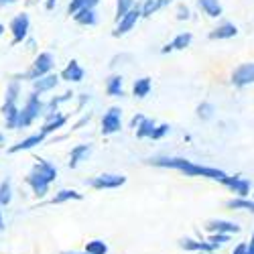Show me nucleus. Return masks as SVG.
<instances>
[{
    "label": "nucleus",
    "mask_w": 254,
    "mask_h": 254,
    "mask_svg": "<svg viewBox=\"0 0 254 254\" xmlns=\"http://www.w3.org/2000/svg\"><path fill=\"white\" fill-rule=\"evenodd\" d=\"M149 163L155 165V167H163V169H177V171H181V173H185L189 177H205V179L220 181V183H224L226 177H228L222 169L197 165L193 161L181 159V157H157V159H151Z\"/></svg>",
    "instance_id": "f257e3e1"
},
{
    "label": "nucleus",
    "mask_w": 254,
    "mask_h": 254,
    "mask_svg": "<svg viewBox=\"0 0 254 254\" xmlns=\"http://www.w3.org/2000/svg\"><path fill=\"white\" fill-rule=\"evenodd\" d=\"M37 163L33 165L31 173L27 175V185L33 189V193L37 197H45L47 191H49V185L57 179V169L55 165H51L49 161L45 159H35Z\"/></svg>",
    "instance_id": "f03ea898"
},
{
    "label": "nucleus",
    "mask_w": 254,
    "mask_h": 254,
    "mask_svg": "<svg viewBox=\"0 0 254 254\" xmlns=\"http://www.w3.org/2000/svg\"><path fill=\"white\" fill-rule=\"evenodd\" d=\"M45 112V104L43 100L39 98V94H29L25 106L18 110V118H16V128H27V126H31L41 114Z\"/></svg>",
    "instance_id": "7ed1b4c3"
},
{
    "label": "nucleus",
    "mask_w": 254,
    "mask_h": 254,
    "mask_svg": "<svg viewBox=\"0 0 254 254\" xmlns=\"http://www.w3.org/2000/svg\"><path fill=\"white\" fill-rule=\"evenodd\" d=\"M53 67H55V59H53V55H51L49 51H43V53H39V55L35 57V61H33V65L29 67V71L23 73L20 77L35 81V79L43 77V75H47V73H53Z\"/></svg>",
    "instance_id": "20e7f679"
},
{
    "label": "nucleus",
    "mask_w": 254,
    "mask_h": 254,
    "mask_svg": "<svg viewBox=\"0 0 254 254\" xmlns=\"http://www.w3.org/2000/svg\"><path fill=\"white\" fill-rule=\"evenodd\" d=\"M10 33H12V45H18L23 43V41H27L29 37V31H31V18L27 12H18L8 25Z\"/></svg>",
    "instance_id": "39448f33"
},
{
    "label": "nucleus",
    "mask_w": 254,
    "mask_h": 254,
    "mask_svg": "<svg viewBox=\"0 0 254 254\" xmlns=\"http://www.w3.org/2000/svg\"><path fill=\"white\" fill-rule=\"evenodd\" d=\"M232 86L242 90L246 86H254V63H240V65L232 71Z\"/></svg>",
    "instance_id": "423d86ee"
},
{
    "label": "nucleus",
    "mask_w": 254,
    "mask_h": 254,
    "mask_svg": "<svg viewBox=\"0 0 254 254\" xmlns=\"http://www.w3.org/2000/svg\"><path fill=\"white\" fill-rule=\"evenodd\" d=\"M102 134H114L122 128V110L118 108V106H112V108H108V112H106L102 116Z\"/></svg>",
    "instance_id": "0eeeda50"
},
{
    "label": "nucleus",
    "mask_w": 254,
    "mask_h": 254,
    "mask_svg": "<svg viewBox=\"0 0 254 254\" xmlns=\"http://www.w3.org/2000/svg\"><path fill=\"white\" fill-rule=\"evenodd\" d=\"M142 16H140V6H134V8H130L128 12H126L120 20H118V25H116V29L112 31V37H124L128 31H132L134 29V25L138 23Z\"/></svg>",
    "instance_id": "6e6552de"
},
{
    "label": "nucleus",
    "mask_w": 254,
    "mask_h": 254,
    "mask_svg": "<svg viewBox=\"0 0 254 254\" xmlns=\"http://www.w3.org/2000/svg\"><path fill=\"white\" fill-rule=\"evenodd\" d=\"M124 183H126V177L118 175V173H102V175H98L90 181V185L94 189H116Z\"/></svg>",
    "instance_id": "1a4fd4ad"
},
{
    "label": "nucleus",
    "mask_w": 254,
    "mask_h": 254,
    "mask_svg": "<svg viewBox=\"0 0 254 254\" xmlns=\"http://www.w3.org/2000/svg\"><path fill=\"white\" fill-rule=\"evenodd\" d=\"M83 77H86V71H83V67L79 65V61H75V59H71L67 65L63 67V71H61V75H59V79L71 81V83H79Z\"/></svg>",
    "instance_id": "9d476101"
},
{
    "label": "nucleus",
    "mask_w": 254,
    "mask_h": 254,
    "mask_svg": "<svg viewBox=\"0 0 254 254\" xmlns=\"http://www.w3.org/2000/svg\"><path fill=\"white\" fill-rule=\"evenodd\" d=\"M67 120H69V116L61 114V112H57V110H55V112H49V114H47V120H45V124H43V128H41L39 132H43V134L47 136V134L59 130L61 126H65Z\"/></svg>",
    "instance_id": "9b49d317"
},
{
    "label": "nucleus",
    "mask_w": 254,
    "mask_h": 254,
    "mask_svg": "<svg viewBox=\"0 0 254 254\" xmlns=\"http://www.w3.org/2000/svg\"><path fill=\"white\" fill-rule=\"evenodd\" d=\"M222 185H226L228 189H232V191H234L238 197H246L248 191H250V181L244 179V177H240V175H234V177L228 175Z\"/></svg>",
    "instance_id": "f8f14e48"
},
{
    "label": "nucleus",
    "mask_w": 254,
    "mask_h": 254,
    "mask_svg": "<svg viewBox=\"0 0 254 254\" xmlns=\"http://www.w3.org/2000/svg\"><path fill=\"white\" fill-rule=\"evenodd\" d=\"M238 35V27L234 25V23H222V25H218L216 29H211L209 31V39L211 41H224V39H234Z\"/></svg>",
    "instance_id": "ddd939ff"
},
{
    "label": "nucleus",
    "mask_w": 254,
    "mask_h": 254,
    "mask_svg": "<svg viewBox=\"0 0 254 254\" xmlns=\"http://www.w3.org/2000/svg\"><path fill=\"white\" fill-rule=\"evenodd\" d=\"M57 83H59V75L57 73H47L43 77H39L33 81V92L35 94H45V92H51L57 88Z\"/></svg>",
    "instance_id": "4468645a"
},
{
    "label": "nucleus",
    "mask_w": 254,
    "mask_h": 254,
    "mask_svg": "<svg viewBox=\"0 0 254 254\" xmlns=\"http://www.w3.org/2000/svg\"><path fill=\"white\" fill-rule=\"evenodd\" d=\"M191 41H193V35L191 33H179L171 43H167L163 49H161V53L163 55H167V53H171V51H183V49H187L189 45H191Z\"/></svg>",
    "instance_id": "2eb2a0df"
},
{
    "label": "nucleus",
    "mask_w": 254,
    "mask_h": 254,
    "mask_svg": "<svg viewBox=\"0 0 254 254\" xmlns=\"http://www.w3.org/2000/svg\"><path fill=\"white\" fill-rule=\"evenodd\" d=\"M205 228L209 232H214V234H238L240 232L238 224L228 222V220H211V222H207Z\"/></svg>",
    "instance_id": "dca6fc26"
},
{
    "label": "nucleus",
    "mask_w": 254,
    "mask_h": 254,
    "mask_svg": "<svg viewBox=\"0 0 254 254\" xmlns=\"http://www.w3.org/2000/svg\"><path fill=\"white\" fill-rule=\"evenodd\" d=\"M45 140V134L43 132H37V134H31V136H27V138H23V140H18L16 144H12L10 149H8V153H20V151H31L33 146H37V144H41Z\"/></svg>",
    "instance_id": "f3484780"
},
{
    "label": "nucleus",
    "mask_w": 254,
    "mask_h": 254,
    "mask_svg": "<svg viewBox=\"0 0 254 254\" xmlns=\"http://www.w3.org/2000/svg\"><path fill=\"white\" fill-rule=\"evenodd\" d=\"M151 90H153V81H151V77H138L134 83H132V96L134 98H146L151 94Z\"/></svg>",
    "instance_id": "a211bd4d"
},
{
    "label": "nucleus",
    "mask_w": 254,
    "mask_h": 254,
    "mask_svg": "<svg viewBox=\"0 0 254 254\" xmlns=\"http://www.w3.org/2000/svg\"><path fill=\"white\" fill-rule=\"evenodd\" d=\"M73 20L81 27H94L98 23V16H96V10L92 8H81L79 12L73 14Z\"/></svg>",
    "instance_id": "6ab92c4d"
},
{
    "label": "nucleus",
    "mask_w": 254,
    "mask_h": 254,
    "mask_svg": "<svg viewBox=\"0 0 254 254\" xmlns=\"http://www.w3.org/2000/svg\"><path fill=\"white\" fill-rule=\"evenodd\" d=\"M90 151H92V146H90V144H77V146H73L71 153H69V167L75 169L83 159L90 155Z\"/></svg>",
    "instance_id": "aec40b11"
},
{
    "label": "nucleus",
    "mask_w": 254,
    "mask_h": 254,
    "mask_svg": "<svg viewBox=\"0 0 254 254\" xmlns=\"http://www.w3.org/2000/svg\"><path fill=\"white\" fill-rule=\"evenodd\" d=\"M197 4H199V8H201L207 16H211V18H218V16H222V12H224L220 0H197Z\"/></svg>",
    "instance_id": "412c9836"
},
{
    "label": "nucleus",
    "mask_w": 254,
    "mask_h": 254,
    "mask_svg": "<svg viewBox=\"0 0 254 254\" xmlns=\"http://www.w3.org/2000/svg\"><path fill=\"white\" fill-rule=\"evenodd\" d=\"M106 94L112 98H122L124 96V86H122V75H110L106 81Z\"/></svg>",
    "instance_id": "4be33fe9"
},
{
    "label": "nucleus",
    "mask_w": 254,
    "mask_h": 254,
    "mask_svg": "<svg viewBox=\"0 0 254 254\" xmlns=\"http://www.w3.org/2000/svg\"><path fill=\"white\" fill-rule=\"evenodd\" d=\"M18 106H16V102H4L2 104V112L4 114V118H6V126L8 128H16V118H18Z\"/></svg>",
    "instance_id": "5701e85b"
},
{
    "label": "nucleus",
    "mask_w": 254,
    "mask_h": 254,
    "mask_svg": "<svg viewBox=\"0 0 254 254\" xmlns=\"http://www.w3.org/2000/svg\"><path fill=\"white\" fill-rule=\"evenodd\" d=\"M157 122L153 118H142V122L136 126V138H151Z\"/></svg>",
    "instance_id": "b1692460"
},
{
    "label": "nucleus",
    "mask_w": 254,
    "mask_h": 254,
    "mask_svg": "<svg viewBox=\"0 0 254 254\" xmlns=\"http://www.w3.org/2000/svg\"><path fill=\"white\" fill-rule=\"evenodd\" d=\"M98 2L100 0H69V4H67V12L69 14H75V12H79L81 8H96L98 6Z\"/></svg>",
    "instance_id": "393cba45"
},
{
    "label": "nucleus",
    "mask_w": 254,
    "mask_h": 254,
    "mask_svg": "<svg viewBox=\"0 0 254 254\" xmlns=\"http://www.w3.org/2000/svg\"><path fill=\"white\" fill-rule=\"evenodd\" d=\"M165 6V2L163 0H144V4L140 6V16H144V18H149V16H153L159 8H163Z\"/></svg>",
    "instance_id": "a878e982"
},
{
    "label": "nucleus",
    "mask_w": 254,
    "mask_h": 254,
    "mask_svg": "<svg viewBox=\"0 0 254 254\" xmlns=\"http://www.w3.org/2000/svg\"><path fill=\"white\" fill-rule=\"evenodd\" d=\"M181 248H185V250H193V252H205V254L214 250L207 242H195V240H189V238L181 240Z\"/></svg>",
    "instance_id": "bb28decb"
},
{
    "label": "nucleus",
    "mask_w": 254,
    "mask_h": 254,
    "mask_svg": "<svg viewBox=\"0 0 254 254\" xmlns=\"http://www.w3.org/2000/svg\"><path fill=\"white\" fill-rule=\"evenodd\" d=\"M226 205L232 207V209H248V211H252V214H254V199H248V197L230 199V201H226Z\"/></svg>",
    "instance_id": "cd10ccee"
},
{
    "label": "nucleus",
    "mask_w": 254,
    "mask_h": 254,
    "mask_svg": "<svg viewBox=\"0 0 254 254\" xmlns=\"http://www.w3.org/2000/svg\"><path fill=\"white\" fill-rule=\"evenodd\" d=\"M69 199H81V193L73 191V189H61V191L55 193V197L51 201L53 203H63V201H69Z\"/></svg>",
    "instance_id": "c85d7f7f"
},
{
    "label": "nucleus",
    "mask_w": 254,
    "mask_h": 254,
    "mask_svg": "<svg viewBox=\"0 0 254 254\" xmlns=\"http://www.w3.org/2000/svg\"><path fill=\"white\" fill-rule=\"evenodd\" d=\"M10 199H12V185L6 179V181L0 183V205H8Z\"/></svg>",
    "instance_id": "c756f323"
},
{
    "label": "nucleus",
    "mask_w": 254,
    "mask_h": 254,
    "mask_svg": "<svg viewBox=\"0 0 254 254\" xmlns=\"http://www.w3.org/2000/svg\"><path fill=\"white\" fill-rule=\"evenodd\" d=\"M197 118H201V120H209V118H214V112H216V108H214V104H209V102H201L199 106H197Z\"/></svg>",
    "instance_id": "7c9ffc66"
},
{
    "label": "nucleus",
    "mask_w": 254,
    "mask_h": 254,
    "mask_svg": "<svg viewBox=\"0 0 254 254\" xmlns=\"http://www.w3.org/2000/svg\"><path fill=\"white\" fill-rule=\"evenodd\" d=\"M136 0H116V20H120L130 8H134Z\"/></svg>",
    "instance_id": "2f4dec72"
},
{
    "label": "nucleus",
    "mask_w": 254,
    "mask_h": 254,
    "mask_svg": "<svg viewBox=\"0 0 254 254\" xmlns=\"http://www.w3.org/2000/svg\"><path fill=\"white\" fill-rule=\"evenodd\" d=\"M18 94H20V86H18V79H12L6 88V94H4V102H16L18 100Z\"/></svg>",
    "instance_id": "473e14b6"
},
{
    "label": "nucleus",
    "mask_w": 254,
    "mask_h": 254,
    "mask_svg": "<svg viewBox=\"0 0 254 254\" xmlns=\"http://www.w3.org/2000/svg\"><path fill=\"white\" fill-rule=\"evenodd\" d=\"M108 252V246H106L102 240H92L86 246V254H106Z\"/></svg>",
    "instance_id": "72a5a7b5"
},
{
    "label": "nucleus",
    "mask_w": 254,
    "mask_h": 254,
    "mask_svg": "<svg viewBox=\"0 0 254 254\" xmlns=\"http://www.w3.org/2000/svg\"><path fill=\"white\" fill-rule=\"evenodd\" d=\"M73 98V94L71 92H65L63 96H59V98H53L49 104H45V108H49V112H55L57 110V106L59 104H63V102H67V100H71Z\"/></svg>",
    "instance_id": "f704fd0d"
},
{
    "label": "nucleus",
    "mask_w": 254,
    "mask_h": 254,
    "mask_svg": "<svg viewBox=\"0 0 254 254\" xmlns=\"http://www.w3.org/2000/svg\"><path fill=\"white\" fill-rule=\"evenodd\" d=\"M169 130H171V126H169V124H157L151 138H153V140H161L163 136H167V134H169Z\"/></svg>",
    "instance_id": "c9c22d12"
},
{
    "label": "nucleus",
    "mask_w": 254,
    "mask_h": 254,
    "mask_svg": "<svg viewBox=\"0 0 254 254\" xmlns=\"http://www.w3.org/2000/svg\"><path fill=\"white\" fill-rule=\"evenodd\" d=\"M228 240H230V236H228V234H214V236L209 238V242H207V244H209L211 248L216 250L218 246H224V244H226Z\"/></svg>",
    "instance_id": "e433bc0d"
},
{
    "label": "nucleus",
    "mask_w": 254,
    "mask_h": 254,
    "mask_svg": "<svg viewBox=\"0 0 254 254\" xmlns=\"http://www.w3.org/2000/svg\"><path fill=\"white\" fill-rule=\"evenodd\" d=\"M187 18H189V8L181 4V6L177 8V20H187Z\"/></svg>",
    "instance_id": "4c0bfd02"
},
{
    "label": "nucleus",
    "mask_w": 254,
    "mask_h": 254,
    "mask_svg": "<svg viewBox=\"0 0 254 254\" xmlns=\"http://www.w3.org/2000/svg\"><path fill=\"white\" fill-rule=\"evenodd\" d=\"M142 118H144L142 114H136V116H134V118L130 120V126H132V128H136V126H138V124L142 122Z\"/></svg>",
    "instance_id": "58836bf2"
},
{
    "label": "nucleus",
    "mask_w": 254,
    "mask_h": 254,
    "mask_svg": "<svg viewBox=\"0 0 254 254\" xmlns=\"http://www.w3.org/2000/svg\"><path fill=\"white\" fill-rule=\"evenodd\" d=\"M246 254H254V234H252V238H250V242L246 244Z\"/></svg>",
    "instance_id": "ea45409f"
},
{
    "label": "nucleus",
    "mask_w": 254,
    "mask_h": 254,
    "mask_svg": "<svg viewBox=\"0 0 254 254\" xmlns=\"http://www.w3.org/2000/svg\"><path fill=\"white\" fill-rule=\"evenodd\" d=\"M232 254H246V244H238L236 250L232 252Z\"/></svg>",
    "instance_id": "a19ab883"
},
{
    "label": "nucleus",
    "mask_w": 254,
    "mask_h": 254,
    "mask_svg": "<svg viewBox=\"0 0 254 254\" xmlns=\"http://www.w3.org/2000/svg\"><path fill=\"white\" fill-rule=\"evenodd\" d=\"M55 4H57V0H45V8H47V10H53Z\"/></svg>",
    "instance_id": "79ce46f5"
},
{
    "label": "nucleus",
    "mask_w": 254,
    "mask_h": 254,
    "mask_svg": "<svg viewBox=\"0 0 254 254\" xmlns=\"http://www.w3.org/2000/svg\"><path fill=\"white\" fill-rule=\"evenodd\" d=\"M18 2V0H0V6H4V4H14Z\"/></svg>",
    "instance_id": "37998d69"
},
{
    "label": "nucleus",
    "mask_w": 254,
    "mask_h": 254,
    "mask_svg": "<svg viewBox=\"0 0 254 254\" xmlns=\"http://www.w3.org/2000/svg\"><path fill=\"white\" fill-rule=\"evenodd\" d=\"M2 207V205H0ZM0 230H4V220H2V209H0Z\"/></svg>",
    "instance_id": "c03bdc74"
},
{
    "label": "nucleus",
    "mask_w": 254,
    "mask_h": 254,
    "mask_svg": "<svg viewBox=\"0 0 254 254\" xmlns=\"http://www.w3.org/2000/svg\"><path fill=\"white\" fill-rule=\"evenodd\" d=\"M4 31H6V27H4L2 23H0V37H2V35H4Z\"/></svg>",
    "instance_id": "a18cd8bd"
},
{
    "label": "nucleus",
    "mask_w": 254,
    "mask_h": 254,
    "mask_svg": "<svg viewBox=\"0 0 254 254\" xmlns=\"http://www.w3.org/2000/svg\"><path fill=\"white\" fill-rule=\"evenodd\" d=\"M37 2V0H27V4H35Z\"/></svg>",
    "instance_id": "49530a36"
},
{
    "label": "nucleus",
    "mask_w": 254,
    "mask_h": 254,
    "mask_svg": "<svg viewBox=\"0 0 254 254\" xmlns=\"http://www.w3.org/2000/svg\"><path fill=\"white\" fill-rule=\"evenodd\" d=\"M163 2H165V4H169V2H173V0H163Z\"/></svg>",
    "instance_id": "de8ad7c7"
},
{
    "label": "nucleus",
    "mask_w": 254,
    "mask_h": 254,
    "mask_svg": "<svg viewBox=\"0 0 254 254\" xmlns=\"http://www.w3.org/2000/svg\"><path fill=\"white\" fill-rule=\"evenodd\" d=\"M63 254H77V252H63ZM83 254H86V252H83Z\"/></svg>",
    "instance_id": "09e8293b"
},
{
    "label": "nucleus",
    "mask_w": 254,
    "mask_h": 254,
    "mask_svg": "<svg viewBox=\"0 0 254 254\" xmlns=\"http://www.w3.org/2000/svg\"><path fill=\"white\" fill-rule=\"evenodd\" d=\"M0 142H2V134H0Z\"/></svg>",
    "instance_id": "8fccbe9b"
},
{
    "label": "nucleus",
    "mask_w": 254,
    "mask_h": 254,
    "mask_svg": "<svg viewBox=\"0 0 254 254\" xmlns=\"http://www.w3.org/2000/svg\"><path fill=\"white\" fill-rule=\"evenodd\" d=\"M197 254H205V252H197Z\"/></svg>",
    "instance_id": "3c124183"
}]
</instances>
